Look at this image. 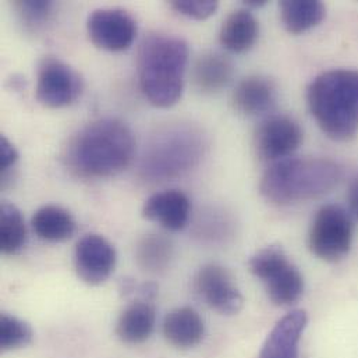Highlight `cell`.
Listing matches in <instances>:
<instances>
[{
  "label": "cell",
  "instance_id": "obj_25",
  "mask_svg": "<svg viewBox=\"0 0 358 358\" xmlns=\"http://www.w3.org/2000/svg\"><path fill=\"white\" fill-rule=\"evenodd\" d=\"M171 6L188 18L206 20L216 13L219 3L215 0H173L171 1Z\"/></svg>",
  "mask_w": 358,
  "mask_h": 358
},
{
  "label": "cell",
  "instance_id": "obj_27",
  "mask_svg": "<svg viewBox=\"0 0 358 358\" xmlns=\"http://www.w3.org/2000/svg\"><path fill=\"white\" fill-rule=\"evenodd\" d=\"M18 152L15 147L6 138L0 137V175L1 178L7 175V172L17 164Z\"/></svg>",
  "mask_w": 358,
  "mask_h": 358
},
{
  "label": "cell",
  "instance_id": "obj_5",
  "mask_svg": "<svg viewBox=\"0 0 358 358\" xmlns=\"http://www.w3.org/2000/svg\"><path fill=\"white\" fill-rule=\"evenodd\" d=\"M251 273L265 283L269 300L278 307L296 304L304 293V278L279 245L259 250L248 261Z\"/></svg>",
  "mask_w": 358,
  "mask_h": 358
},
{
  "label": "cell",
  "instance_id": "obj_8",
  "mask_svg": "<svg viewBox=\"0 0 358 358\" xmlns=\"http://www.w3.org/2000/svg\"><path fill=\"white\" fill-rule=\"evenodd\" d=\"M81 76L66 62L48 56L39 62L35 95L41 105L62 109L73 105L83 94Z\"/></svg>",
  "mask_w": 358,
  "mask_h": 358
},
{
  "label": "cell",
  "instance_id": "obj_24",
  "mask_svg": "<svg viewBox=\"0 0 358 358\" xmlns=\"http://www.w3.org/2000/svg\"><path fill=\"white\" fill-rule=\"evenodd\" d=\"M31 327L22 320L3 314L0 318V348L3 352H13L27 348L32 342Z\"/></svg>",
  "mask_w": 358,
  "mask_h": 358
},
{
  "label": "cell",
  "instance_id": "obj_12",
  "mask_svg": "<svg viewBox=\"0 0 358 358\" xmlns=\"http://www.w3.org/2000/svg\"><path fill=\"white\" fill-rule=\"evenodd\" d=\"M198 297L213 311L222 315H234L243 308V296L234 286L229 271L220 265L210 264L199 269L194 279Z\"/></svg>",
  "mask_w": 358,
  "mask_h": 358
},
{
  "label": "cell",
  "instance_id": "obj_18",
  "mask_svg": "<svg viewBox=\"0 0 358 358\" xmlns=\"http://www.w3.org/2000/svg\"><path fill=\"white\" fill-rule=\"evenodd\" d=\"M259 24L252 13L245 8L236 10L223 22L219 41L220 45L231 53H244L250 50L258 39Z\"/></svg>",
  "mask_w": 358,
  "mask_h": 358
},
{
  "label": "cell",
  "instance_id": "obj_1",
  "mask_svg": "<svg viewBox=\"0 0 358 358\" xmlns=\"http://www.w3.org/2000/svg\"><path fill=\"white\" fill-rule=\"evenodd\" d=\"M136 141L130 127L119 119H99L83 127L70 141L67 164L85 178H110L133 161Z\"/></svg>",
  "mask_w": 358,
  "mask_h": 358
},
{
  "label": "cell",
  "instance_id": "obj_22",
  "mask_svg": "<svg viewBox=\"0 0 358 358\" xmlns=\"http://www.w3.org/2000/svg\"><path fill=\"white\" fill-rule=\"evenodd\" d=\"M137 264L143 271L158 273L165 271L173 258V244L161 234H148L140 240L136 250Z\"/></svg>",
  "mask_w": 358,
  "mask_h": 358
},
{
  "label": "cell",
  "instance_id": "obj_6",
  "mask_svg": "<svg viewBox=\"0 0 358 358\" xmlns=\"http://www.w3.org/2000/svg\"><path fill=\"white\" fill-rule=\"evenodd\" d=\"M203 141L189 129L169 131L151 147L143 171L152 179H172L192 168L201 158Z\"/></svg>",
  "mask_w": 358,
  "mask_h": 358
},
{
  "label": "cell",
  "instance_id": "obj_11",
  "mask_svg": "<svg viewBox=\"0 0 358 358\" xmlns=\"http://www.w3.org/2000/svg\"><path fill=\"white\" fill-rule=\"evenodd\" d=\"M117 254L109 240L101 234H85L74 250V269L77 276L90 286L105 283L113 273Z\"/></svg>",
  "mask_w": 358,
  "mask_h": 358
},
{
  "label": "cell",
  "instance_id": "obj_19",
  "mask_svg": "<svg viewBox=\"0 0 358 358\" xmlns=\"http://www.w3.org/2000/svg\"><path fill=\"white\" fill-rule=\"evenodd\" d=\"M231 60L217 52L202 55L192 70V80L196 90L202 94H215L227 87L233 77Z\"/></svg>",
  "mask_w": 358,
  "mask_h": 358
},
{
  "label": "cell",
  "instance_id": "obj_17",
  "mask_svg": "<svg viewBox=\"0 0 358 358\" xmlns=\"http://www.w3.org/2000/svg\"><path fill=\"white\" fill-rule=\"evenodd\" d=\"M155 324L157 313L152 303L138 300L127 306L120 314L116 324V335L127 345H141L151 338Z\"/></svg>",
  "mask_w": 358,
  "mask_h": 358
},
{
  "label": "cell",
  "instance_id": "obj_21",
  "mask_svg": "<svg viewBox=\"0 0 358 358\" xmlns=\"http://www.w3.org/2000/svg\"><path fill=\"white\" fill-rule=\"evenodd\" d=\"M279 10L283 27L293 35L320 25L327 15L325 4L318 0H283Z\"/></svg>",
  "mask_w": 358,
  "mask_h": 358
},
{
  "label": "cell",
  "instance_id": "obj_14",
  "mask_svg": "<svg viewBox=\"0 0 358 358\" xmlns=\"http://www.w3.org/2000/svg\"><path fill=\"white\" fill-rule=\"evenodd\" d=\"M307 324L308 317L303 310L286 314L269 332L259 358H299V345Z\"/></svg>",
  "mask_w": 358,
  "mask_h": 358
},
{
  "label": "cell",
  "instance_id": "obj_2",
  "mask_svg": "<svg viewBox=\"0 0 358 358\" xmlns=\"http://www.w3.org/2000/svg\"><path fill=\"white\" fill-rule=\"evenodd\" d=\"M189 49L179 36L151 34L138 49V78L144 96L157 108H171L182 95Z\"/></svg>",
  "mask_w": 358,
  "mask_h": 358
},
{
  "label": "cell",
  "instance_id": "obj_26",
  "mask_svg": "<svg viewBox=\"0 0 358 358\" xmlns=\"http://www.w3.org/2000/svg\"><path fill=\"white\" fill-rule=\"evenodd\" d=\"M53 6V1L45 0H25L15 3L17 10L28 25H41L42 22L48 21L52 14Z\"/></svg>",
  "mask_w": 358,
  "mask_h": 358
},
{
  "label": "cell",
  "instance_id": "obj_23",
  "mask_svg": "<svg viewBox=\"0 0 358 358\" xmlns=\"http://www.w3.org/2000/svg\"><path fill=\"white\" fill-rule=\"evenodd\" d=\"M27 243V227L20 209L10 203L0 205V250L6 255H15Z\"/></svg>",
  "mask_w": 358,
  "mask_h": 358
},
{
  "label": "cell",
  "instance_id": "obj_10",
  "mask_svg": "<svg viewBox=\"0 0 358 358\" xmlns=\"http://www.w3.org/2000/svg\"><path fill=\"white\" fill-rule=\"evenodd\" d=\"M303 131L297 122L287 116H272L264 120L254 134V148L261 161L279 162L299 150Z\"/></svg>",
  "mask_w": 358,
  "mask_h": 358
},
{
  "label": "cell",
  "instance_id": "obj_13",
  "mask_svg": "<svg viewBox=\"0 0 358 358\" xmlns=\"http://www.w3.org/2000/svg\"><path fill=\"white\" fill-rule=\"evenodd\" d=\"M191 202L179 189H165L152 194L143 206V217L169 231H179L189 219Z\"/></svg>",
  "mask_w": 358,
  "mask_h": 358
},
{
  "label": "cell",
  "instance_id": "obj_4",
  "mask_svg": "<svg viewBox=\"0 0 358 358\" xmlns=\"http://www.w3.org/2000/svg\"><path fill=\"white\" fill-rule=\"evenodd\" d=\"M341 166L329 159L287 158L262 176L261 195L273 205L310 201L331 192L342 180Z\"/></svg>",
  "mask_w": 358,
  "mask_h": 358
},
{
  "label": "cell",
  "instance_id": "obj_9",
  "mask_svg": "<svg viewBox=\"0 0 358 358\" xmlns=\"http://www.w3.org/2000/svg\"><path fill=\"white\" fill-rule=\"evenodd\" d=\"M87 32L96 48L123 52L133 45L137 36V22L123 8H98L87 20Z\"/></svg>",
  "mask_w": 358,
  "mask_h": 358
},
{
  "label": "cell",
  "instance_id": "obj_28",
  "mask_svg": "<svg viewBox=\"0 0 358 358\" xmlns=\"http://www.w3.org/2000/svg\"><path fill=\"white\" fill-rule=\"evenodd\" d=\"M348 201H349V208H350L352 215L358 220V179L355 180L350 184Z\"/></svg>",
  "mask_w": 358,
  "mask_h": 358
},
{
  "label": "cell",
  "instance_id": "obj_30",
  "mask_svg": "<svg viewBox=\"0 0 358 358\" xmlns=\"http://www.w3.org/2000/svg\"><path fill=\"white\" fill-rule=\"evenodd\" d=\"M136 289H137L136 283L133 280H130V279H123L122 283H120V293L124 294V296L136 292Z\"/></svg>",
  "mask_w": 358,
  "mask_h": 358
},
{
  "label": "cell",
  "instance_id": "obj_20",
  "mask_svg": "<svg viewBox=\"0 0 358 358\" xmlns=\"http://www.w3.org/2000/svg\"><path fill=\"white\" fill-rule=\"evenodd\" d=\"M35 234L49 243H60L71 238L77 224L73 215L59 205H45L39 208L31 220Z\"/></svg>",
  "mask_w": 358,
  "mask_h": 358
},
{
  "label": "cell",
  "instance_id": "obj_31",
  "mask_svg": "<svg viewBox=\"0 0 358 358\" xmlns=\"http://www.w3.org/2000/svg\"><path fill=\"white\" fill-rule=\"evenodd\" d=\"M243 3L248 8H259V7L265 6L268 1L266 0H244Z\"/></svg>",
  "mask_w": 358,
  "mask_h": 358
},
{
  "label": "cell",
  "instance_id": "obj_29",
  "mask_svg": "<svg viewBox=\"0 0 358 358\" xmlns=\"http://www.w3.org/2000/svg\"><path fill=\"white\" fill-rule=\"evenodd\" d=\"M138 293L141 296V300L151 303L158 294V286L155 283H144L138 287Z\"/></svg>",
  "mask_w": 358,
  "mask_h": 358
},
{
  "label": "cell",
  "instance_id": "obj_15",
  "mask_svg": "<svg viewBox=\"0 0 358 358\" xmlns=\"http://www.w3.org/2000/svg\"><path fill=\"white\" fill-rule=\"evenodd\" d=\"M278 99V90L272 80L262 76L244 78L233 92V106L244 116H258L271 110Z\"/></svg>",
  "mask_w": 358,
  "mask_h": 358
},
{
  "label": "cell",
  "instance_id": "obj_7",
  "mask_svg": "<svg viewBox=\"0 0 358 358\" xmlns=\"http://www.w3.org/2000/svg\"><path fill=\"white\" fill-rule=\"evenodd\" d=\"M352 243L353 220L348 210L339 205L322 206L310 229L311 252L322 261L338 262L349 254Z\"/></svg>",
  "mask_w": 358,
  "mask_h": 358
},
{
  "label": "cell",
  "instance_id": "obj_16",
  "mask_svg": "<svg viewBox=\"0 0 358 358\" xmlns=\"http://www.w3.org/2000/svg\"><path fill=\"white\" fill-rule=\"evenodd\" d=\"M205 334V325L199 314L181 307L172 310L164 321V336L169 345L180 350H188L201 343Z\"/></svg>",
  "mask_w": 358,
  "mask_h": 358
},
{
  "label": "cell",
  "instance_id": "obj_3",
  "mask_svg": "<svg viewBox=\"0 0 358 358\" xmlns=\"http://www.w3.org/2000/svg\"><path fill=\"white\" fill-rule=\"evenodd\" d=\"M307 102L320 129L335 141H349L358 133V71L329 70L317 76Z\"/></svg>",
  "mask_w": 358,
  "mask_h": 358
}]
</instances>
